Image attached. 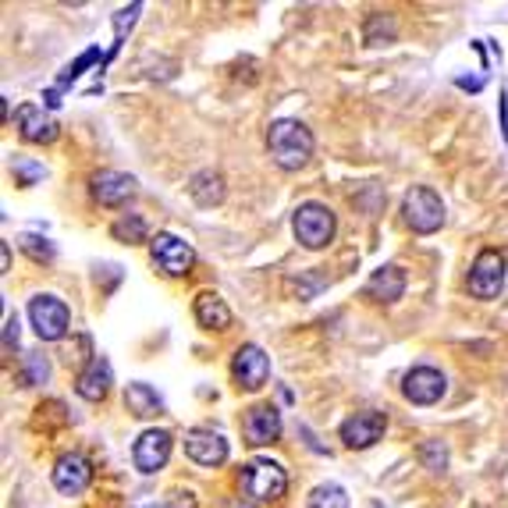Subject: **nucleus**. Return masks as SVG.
<instances>
[{
  "instance_id": "b1692460",
  "label": "nucleus",
  "mask_w": 508,
  "mask_h": 508,
  "mask_svg": "<svg viewBox=\"0 0 508 508\" xmlns=\"http://www.w3.org/2000/svg\"><path fill=\"white\" fill-rule=\"evenodd\" d=\"M111 235L118 242H125V246H139V242H146V221L139 214H125V217H118L111 225Z\"/></svg>"
},
{
  "instance_id": "39448f33",
  "label": "nucleus",
  "mask_w": 508,
  "mask_h": 508,
  "mask_svg": "<svg viewBox=\"0 0 508 508\" xmlns=\"http://www.w3.org/2000/svg\"><path fill=\"white\" fill-rule=\"evenodd\" d=\"M29 320L43 341H61L71 327V309L57 295H36L29 302Z\"/></svg>"
},
{
  "instance_id": "a878e982",
  "label": "nucleus",
  "mask_w": 508,
  "mask_h": 508,
  "mask_svg": "<svg viewBox=\"0 0 508 508\" xmlns=\"http://www.w3.org/2000/svg\"><path fill=\"white\" fill-rule=\"evenodd\" d=\"M96 61H103V57H100V46H89V50H82V53H78V57H75V61H71L64 71H61V78H57V89H68V86H71V82H75V78H78V75H82L89 64H96Z\"/></svg>"
},
{
  "instance_id": "9d476101",
  "label": "nucleus",
  "mask_w": 508,
  "mask_h": 508,
  "mask_svg": "<svg viewBox=\"0 0 508 508\" xmlns=\"http://www.w3.org/2000/svg\"><path fill=\"white\" fill-rule=\"evenodd\" d=\"M232 377L242 391H259L270 377V356L259 348V345H239L235 359H232Z\"/></svg>"
},
{
  "instance_id": "c85d7f7f",
  "label": "nucleus",
  "mask_w": 508,
  "mask_h": 508,
  "mask_svg": "<svg viewBox=\"0 0 508 508\" xmlns=\"http://www.w3.org/2000/svg\"><path fill=\"white\" fill-rule=\"evenodd\" d=\"M11 171H14L18 185H36V182L43 178V164L25 160V157H14V160H11Z\"/></svg>"
},
{
  "instance_id": "7c9ffc66",
  "label": "nucleus",
  "mask_w": 508,
  "mask_h": 508,
  "mask_svg": "<svg viewBox=\"0 0 508 508\" xmlns=\"http://www.w3.org/2000/svg\"><path fill=\"white\" fill-rule=\"evenodd\" d=\"M4 345H7V348L18 345V313H11L7 324H4Z\"/></svg>"
},
{
  "instance_id": "f8f14e48",
  "label": "nucleus",
  "mask_w": 508,
  "mask_h": 508,
  "mask_svg": "<svg viewBox=\"0 0 508 508\" xmlns=\"http://www.w3.org/2000/svg\"><path fill=\"white\" fill-rule=\"evenodd\" d=\"M384 430H388V416L377 409H366V413H356L341 423V441H345V448L363 452V448L377 445L384 438Z\"/></svg>"
},
{
  "instance_id": "423d86ee",
  "label": "nucleus",
  "mask_w": 508,
  "mask_h": 508,
  "mask_svg": "<svg viewBox=\"0 0 508 508\" xmlns=\"http://www.w3.org/2000/svg\"><path fill=\"white\" fill-rule=\"evenodd\" d=\"M150 256H153L157 270H164L168 277H185V274H193V266H196L193 246H189L185 239L171 235V232H157V235L150 239Z\"/></svg>"
},
{
  "instance_id": "72a5a7b5",
  "label": "nucleus",
  "mask_w": 508,
  "mask_h": 508,
  "mask_svg": "<svg viewBox=\"0 0 508 508\" xmlns=\"http://www.w3.org/2000/svg\"><path fill=\"white\" fill-rule=\"evenodd\" d=\"M505 100H508V93H502V135L508 139V103Z\"/></svg>"
},
{
  "instance_id": "9b49d317",
  "label": "nucleus",
  "mask_w": 508,
  "mask_h": 508,
  "mask_svg": "<svg viewBox=\"0 0 508 508\" xmlns=\"http://www.w3.org/2000/svg\"><path fill=\"white\" fill-rule=\"evenodd\" d=\"M445 391H448V381H445V373L434 370V366H413V370L406 373V381H402V395H406L413 406H434V402L445 398Z\"/></svg>"
},
{
  "instance_id": "4be33fe9",
  "label": "nucleus",
  "mask_w": 508,
  "mask_h": 508,
  "mask_svg": "<svg viewBox=\"0 0 508 508\" xmlns=\"http://www.w3.org/2000/svg\"><path fill=\"white\" fill-rule=\"evenodd\" d=\"M395 36H398V25H395V18L388 11H373L366 18V25H363L366 46H388V43H395Z\"/></svg>"
},
{
  "instance_id": "c756f323",
  "label": "nucleus",
  "mask_w": 508,
  "mask_h": 508,
  "mask_svg": "<svg viewBox=\"0 0 508 508\" xmlns=\"http://www.w3.org/2000/svg\"><path fill=\"white\" fill-rule=\"evenodd\" d=\"M46 373H50L46 359H39V356H25V384H43V381H46Z\"/></svg>"
},
{
  "instance_id": "ddd939ff",
  "label": "nucleus",
  "mask_w": 508,
  "mask_h": 508,
  "mask_svg": "<svg viewBox=\"0 0 508 508\" xmlns=\"http://www.w3.org/2000/svg\"><path fill=\"white\" fill-rule=\"evenodd\" d=\"M242 438H246V445H253V448L274 445V441L281 438V413H277V406H270V402L250 406L246 416H242Z\"/></svg>"
},
{
  "instance_id": "dca6fc26",
  "label": "nucleus",
  "mask_w": 508,
  "mask_h": 508,
  "mask_svg": "<svg viewBox=\"0 0 508 508\" xmlns=\"http://www.w3.org/2000/svg\"><path fill=\"white\" fill-rule=\"evenodd\" d=\"M14 121H18V135L25 143L46 146V143L57 139V121L50 114H43V107H36V103H21L18 114H14Z\"/></svg>"
},
{
  "instance_id": "393cba45",
  "label": "nucleus",
  "mask_w": 508,
  "mask_h": 508,
  "mask_svg": "<svg viewBox=\"0 0 508 508\" xmlns=\"http://www.w3.org/2000/svg\"><path fill=\"white\" fill-rule=\"evenodd\" d=\"M309 508H348V495L338 484H320L309 491Z\"/></svg>"
},
{
  "instance_id": "4468645a",
  "label": "nucleus",
  "mask_w": 508,
  "mask_h": 508,
  "mask_svg": "<svg viewBox=\"0 0 508 508\" xmlns=\"http://www.w3.org/2000/svg\"><path fill=\"white\" fill-rule=\"evenodd\" d=\"M171 448H175V438L168 430H143L135 448H132V459H135V470L139 473H157L168 466L171 459Z\"/></svg>"
},
{
  "instance_id": "f704fd0d",
  "label": "nucleus",
  "mask_w": 508,
  "mask_h": 508,
  "mask_svg": "<svg viewBox=\"0 0 508 508\" xmlns=\"http://www.w3.org/2000/svg\"><path fill=\"white\" fill-rule=\"evenodd\" d=\"M225 508H253V505H246V502H228Z\"/></svg>"
},
{
  "instance_id": "a211bd4d",
  "label": "nucleus",
  "mask_w": 508,
  "mask_h": 508,
  "mask_svg": "<svg viewBox=\"0 0 508 508\" xmlns=\"http://www.w3.org/2000/svg\"><path fill=\"white\" fill-rule=\"evenodd\" d=\"M111 384H114L111 363H107L103 356H96V359H89V366L78 373L75 391H78L86 402H103V398H107V391H111Z\"/></svg>"
},
{
  "instance_id": "0eeeda50",
  "label": "nucleus",
  "mask_w": 508,
  "mask_h": 508,
  "mask_svg": "<svg viewBox=\"0 0 508 508\" xmlns=\"http://www.w3.org/2000/svg\"><path fill=\"white\" fill-rule=\"evenodd\" d=\"M505 288V256L498 250H480L473 266H470V295L473 299H498Z\"/></svg>"
},
{
  "instance_id": "cd10ccee",
  "label": "nucleus",
  "mask_w": 508,
  "mask_h": 508,
  "mask_svg": "<svg viewBox=\"0 0 508 508\" xmlns=\"http://www.w3.org/2000/svg\"><path fill=\"white\" fill-rule=\"evenodd\" d=\"M21 250L32 256L36 263H50L53 253H57L53 242H50V239H39V235H21Z\"/></svg>"
},
{
  "instance_id": "5701e85b",
  "label": "nucleus",
  "mask_w": 508,
  "mask_h": 508,
  "mask_svg": "<svg viewBox=\"0 0 508 508\" xmlns=\"http://www.w3.org/2000/svg\"><path fill=\"white\" fill-rule=\"evenodd\" d=\"M139 11H143V4H128V7H121V11L114 14V46H111V53L103 57V64H107V61H114V57L121 53L125 36H128V32H132V25L139 21Z\"/></svg>"
},
{
  "instance_id": "20e7f679",
  "label": "nucleus",
  "mask_w": 508,
  "mask_h": 508,
  "mask_svg": "<svg viewBox=\"0 0 508 508\" xmlns=\"http://www.w3.org/2000/svg\"><path fill=\"white\" fill-rule=\"evenodd\" d=\"M402 214H406V225L416 232V235H434L441 225H445V203L434 189L427 185H413L402 200Z\"/></svg>"
},
{
  "instance_id": "2f4dec72",
  "label": "nucleus",
  "mask_w": 508,
  "mask_h": 508,
  "mask_svg": "<svg viewBox=\"0 0 508 508\" xmlns=\"http://www.w3.org/2000/svg\"><path fill=\"white\" fill-rule=\"evenodd\" d=\"M455 86H459V89H470V93H480V89H484V78H466V75H463V78H455Z\"/></svg>"
},
{
  "instance_id": "6e6552de",
  "label": "nucleus",
  "mask_w": 508,
  "mask_h": 508,
  "mask_svg": "<svg viewBox=\"0 0 508 508\" xmlns=\"http://www.w3.org/2000/svg\"><path fill=\"white\" fill-rule=\"evenodd\" d=\"M89 193H93V200L100 207H121V203H128L139 193V182L132 175H125V171L103 168V171H96L89 178Z\"/></svg>"
},
{
  "instance_id": "bb28decb",
  "label": "nucleus",
  "mask_w": 508,
  "mask_h": 508,
  "mask_svg": "<svg viewBox=\"0 0 508 508\" xmlns=\"http://www.w3.org/2000/svg\"><path fill=\"white\" fill-rule=\"evenodd\" d=\"M420 459H423V466H427L430 473H445V466H448V448H445L441 441H427V445L420 448Z\"/></svg>"
},
{
  "instance_id": "1a4fd4ad",
  "label": "nucleus",
  "mask_w": 508,
  "mask_h": 508,
  "mask_svg": "<svg viewBox=\"0 0 508 508\" xmlns=\"http://www.w3.org/2000/svg\"><path fill=\"white\" fill-rule=\"evenodd\" d=\"M182 445H185V455H189L193 463H200V466H225L228 455H232L225 434H217V430H210V427H193V430H185V441H182Z\"/></svg>"
},
{
  "instance_id": "412c9836",
  "label": "nucleus",
  "mask_w": 508,
  "mask_h": 508,
  "mask_svg": "<svg viewBox=\"0 0 508 508\" xmlns=\"http://www.w3.org/2000/svg\"><path fill=\"white\" fill-rule=\"evenodd\" d=\"M125 406H128V413L139 416V420L164 416V398H160L150 384H143V381H132V384L125 388Z\"/></svg>"
},
{
  "instance_id": "f257e3e1",
  "label": "nucleus",
  "mask_w": 508,
  "mask_h": 508,
  "mask_svg": "<svg viewBox=\"0 0 508 508\" xmlns=\"http://www.w3.org/2000/svg\"><path fill=\"white\" fill-rule=\"evenodd\" d=\"M266 150L281 171H299L313 157V132L295 118H277L266 128Z\"/></svg>"
},
{
  "instance_id": "aec40b11",
  "label": "nucleus",
  "mask_w": 508,
  "mask_h": 508,
  "mask_svg": "<svg viewBox=\"0 0 508 508\" xmlns=\"http://www.w3.org/2000/svg\"><path fill=\"white\" fill-rule=\"evenodd\" d=\"M189 196H193L200 207H217V203H225V196H228L225 175H221V171H214V168L196 171V175L189 178Z\"/></svg>"
},
{
  "instance_id": "2eb2a0df",
  "label": "nucleus",
  "mask_w": 508,
  "mask_h": 508,
  "mask_svg": "<svg viewBox=\"0 0 508 508\" xmlns=\"http://www.w3.org/2000/svg\"><path fill=\"white\" fill-rule=\"evenodd\" d=\"M89 480H93V466H89V459L86 455H78V452H68V455H61L57 463H53V488L61 491V495H82L86 488H89Z\"/></svg>"
},
{
  "instance_id": "f3484780",
  "label": "nucleus",
  "mask_w": 508,
  "mask_h": 508,
  "mask_svg": "<svg viewBox=\"0 0 508 508\" xmlns=\"http://www.w3.org/2000/svg\"><path fill=\"white\" fill-rule=\"evenodd\" d=\"M363 291H366V299L391 306V302H398V299L406 295V270H402V266H395V263L377 266V270H373V277L366 281V288H363Z\"/></svg>"
},
{
  "instance_id": "473e14b6",
  "label": "nucleus",
  "mask_w": 508,
  "mask_h": 508,
  "mask_svg": "<svg viewBox=\"0 0 508 508\" xmlns=\"http://www.w3.org/2000/svg\"><path fill=\"white\" fill-rule=\"evenodd\" d=\"M43 100H46V107H57V103H61V89H46Z\"/></svg>"
},
{
  "instance_id": "6ab92c4d",
  "label": "nucleus",
  "mask_w": 508,
  "mask_h": 508,
  "mask_svg": "<svg viewBox=\"0 0 508 508\" xmlns=\"http://www.w3.org/2000/svg\"><path fill=\"white\" fill-rule=\"evenodd\" d=\"M193 313H196L200 327H207V331H228L232 327V309L217 291H200L193 302Z\"/></svg>"
},
{
  "instance_id": "f03ea898",
  "label": "nucleus",
  "mask_w": 508,
  "mask_h": 508,
  "mask_svg": "<svg viewBox=\"0 0 508 508\" xmlns=\"http://www.w3.org/2000/svg\"><path fill=\"white\" fill-rule=\"evenodd\" d=\"M334 228H338V221H334V214L324 207V203H302L299 210H295V217H291V232H295V242L302 246V250H327L331 242H334Z\"/></svg>"
},
{
  "instance_id": "7ed1b4c3",
  "label": "nucleus",
  "mask_w": 508,
  "mask_h": 508,
  "mask_svg": "<svg viewBox=\"0 0 508 508\" xmlns=\"http://www.w3.org/2000/svg\"><path fill=\"white\" fill-rule=\"evenodd\" d=\"M239 484H242V491H246L253 502L274 505V502H281L284 491H288V473H284L277 463H270V459H256L250 466H242Z\"/></svg>"
}]
</instances>
